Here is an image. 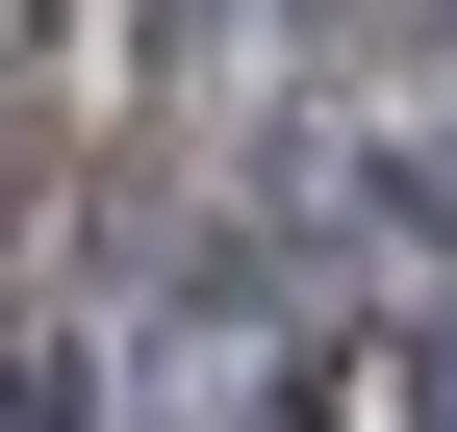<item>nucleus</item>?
I'll use <instances>...</instances> for the list:
<instances>
[{
  "mask_svg": "<svg viewBox=\"0 0 457 432\" xmlns=\"http://www.w3.org/2000/svg\"><path fill=\"white\" fill-rule=\"evenodd\" d=\"M153 432H330V331H305V305H179Z\"/></svg>",
  "mask_w": 457,
  "mask_h": 432,
  "instance_id": "1",
  "label": "nucleus"
},
{
  "mask_svg": "<svg viewBox=\"0 0 457 432\" xmlns=\"http://www.w3.org/2000/svg\"><path fill=\"white\" fill-rule=\"evenodd\" d=\"M407 432H457V305H432V331H407Z\"/></svg>",
  "mask_w": 457,
  "mask_h": 432,
  "instance_id": "2",
  "label": "nucleus"
},
{
  "mask_svg": "<svg viewBox=\"0 0 457 432\" xmlns=\"http://www.w3.org/2000/svg\"><path fill=\"white\" fill-rule=\"evenodd\" d=\"M0 432H102V407H77V382H0Z\"/></svg>",
  "mask_w": 457,
  "mask_h": 432,
  "instance_id": "3",
  "label": "nucleus"
}]
</instances>
